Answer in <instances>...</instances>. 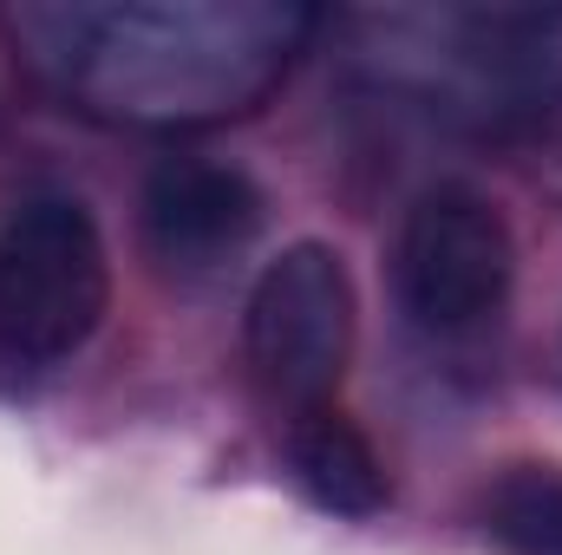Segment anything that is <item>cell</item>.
<instances>
[{
    "instance_id": "obj_1",
    "label": "cell",
    "mask_w": 562,
    "mask_h": 555,
    "mask_svg": "<svg viewBox=\"0 0 562 555\" xmlns=\"http://www.w3.org/2000/svg\"><path fill=\"white\" fill-rule=\"evenodd\" d=\"M13 33L26 59L99 125L210 132L249 118L314 39L294 0H125L26 7Z\"/></svg>"
},
{
    "instance_id": "obj_6",
    "label": "cell",
    "mask_w": 562,
    "mask_h": 555,
    "mask_svg": "<svg viewBox=\"0 0 562 555\" xmlns=\"http://www.w3.org/2000/svg\"><path fill=\"white\" fill-rule=\"evenodd\" d=\"M288 464H294V484L334 517H380L393 503L380 451L334 406H314V412H301L288 424Z\"/></svg>"
},
{
    "instance_id": "obj_4",
    "label": "cell",
    "mask_w": 562,
    "mask_h": 555,
    "mask_svg": "<svg viewBox=\"0 0 562 555\" xmlns=\"http://www.w3.org/2000/svg\"><path fill=\"white\" fill-rule=\"evenodd\" d=\"M353 353V281L327 242H294L262 269L249 294V366L256 380L314 412L334 399Z\"/></svg>"
},
{
    "instance_id": "obj_7",
    "label": "cell",
    "mask_w": 562,
    "mask_h": 555,
    "mask_svg": "<svg viewBox=\"0 0 562 555\" xmlns=\"http://www.w3.org/2000/svg\"><path fill=\"white\" fill-rule=\"evenodd\" d=\"M484 530L510 555H562V471L557 464H510L484 490Z\"/></svg>"
},
{
    "instance_id": "obj_2",
    "label": "cell",
    "mask_w": 562,
    "mask_h": 555,
    "mask_svg": "<svg viewBox=\"0 0 562 555\" xmlns=\"http://www.w3.org/2000/svg\"><path fill=\"white\" fill-rule=\"evenodd\" d=\"M112 301L99 223L72 196H33L0 236V347L20 360L79 353Z\"/></svg>"
},
{
    "instance_id": "obj_5",
    "label": "cell",
    "mask_w": 562,
    "mask_h": 555,
    "mask_svg": "<svg viewBox=\"0 0 562 555\" xmlns=\"http://www.w3.org/2000/svg\"><path fill=\"white\" fill-rule=\"evenodd\" d=\"M150 256L177 275H216L262 236V190L216 157H164L144 183Z\"/></svg>"
},
{
    "instance_id": "obj_3",
    "label": "cell",
    "mask_w": 562,
    "mask_h": 555,
    "mask_svg": "<svg viewBox=\"0 0 562 555\" xmlns=\"http://www.w3.org/2000/svg\"><path fill=\"white\" fill-rule=\"evenodd\" d=\"M400 307L413 314V327L431 340H464L484 333L517 275V249H510V223L497 216V203H484L477 190H425L400 229Z\"/></svg>"
}]
</instances>
